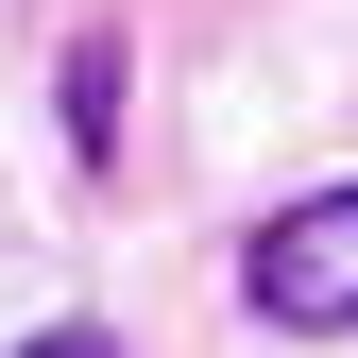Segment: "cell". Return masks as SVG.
I'll return each instance as SVG.
<instances>
[{"label": "cell", "instance_id": "cell-1", "mask_svg": "<svg viewBox=\"0 0 358 358\" xmlns=\"http://www.w3.org/2000/svg\"><path fill=\"white\" fill-rule=\"evenodd\" d=\"M239 307L273 341H341L358 324V188H307V205H273L239 239Z\"/></svg>", "mask_w": 358, "mask_h": 358}, {"label": "cell", "instance_id": "cell-2", "mask_svg": "<svg viewBox=\"0 0 358 358\" xmlns=\"http://www.w3.org/2000/svg\"><path fill=\"white\" fill-rule=\"evenodd\" d=\"M69 154H85V171L120 154V34H85V52H69Z\"/></svg>", "mask_w": 358, "mask_h": 358}, {"label": "cell", "instance_id": "cell-3", "mask_svg": "<svg viewBox=\"0 0 358 358\" xmlns=\"http://www.w3.org/2000/svg\"><path fill=\"white\" fill-rule=\"evenodd\" d=\"M17 358H120V341H103V324H34Z\"/></svg>", "mask_w": 358, "mask_h": 358}]
</instances>
